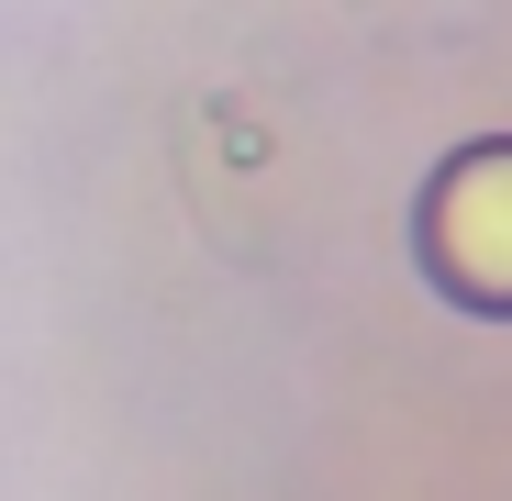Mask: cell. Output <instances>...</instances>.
Segmentation results:
<instances>
[{"label": "cell", "instance_id": "cell-1", "mask_svg": "<svg viewBox=\"0 0 512 501\" xmlns=\"http://www.w3.org/2000/svg\"><path fill=\"white\" fill-rule=\"evenodd\" d=\"M479 223H490V245L446 257L435 279H446L457 301H490V312H512V145H479V156H457L446 179H435V201H423V234H479Z\"/></svg>", "mask_w": 512, "mask_h": 501}]
</instances>
